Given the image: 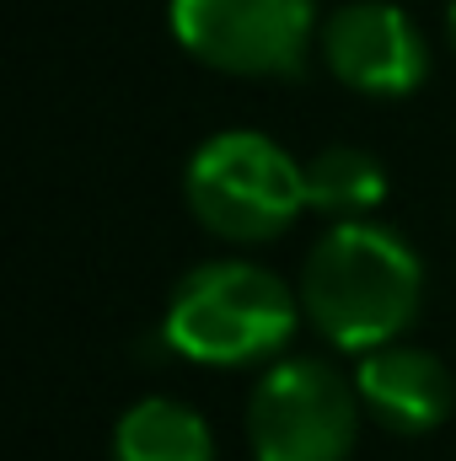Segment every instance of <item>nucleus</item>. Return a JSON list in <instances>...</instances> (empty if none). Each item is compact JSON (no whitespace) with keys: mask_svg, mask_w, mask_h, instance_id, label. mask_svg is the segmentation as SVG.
I'll return each instance as SVG.
<instances>
[{"mask_svg":"<svg viewBox=\"0 0 456 461\" xmlns=\"http://www.w3.org/2000/svg\"><path fill=\"white\" fill-rule=\"evenodd\" d=\"M301 312L339 348L397 344L424 306V263L387 226L339 221L301 263Z\"/></svg>","mask_w":456,"mask_h":461,"instance_id":"1","label":"nucleus"},{"mask_svg":"<svg viewBox=\"0 0 456 461\" xmlns=\"http://www.w3.org/2000/svg\"><path fill=\"white\" fill-rule=\"evenodd\" d=\"M301 317V295L242 258H215L199 263L178 279L172 306H167V344L194 365H258L290 344Z\"/></svg>","mask_w":456,"mask_h":461,"instance_id":"2","label":"nucleus"},{"mask_svg":"<svg viewBox=\"0 0 456 461\" xmlns=\"http://www.w3.org/2000/svg\"><path fill=\"white\" fill-rule=\"evenodd\" d=\"M183 199L194 221L221 241H274L306 210V167H296L269 134L226 129L194 150L183 172Z\"/></svg>","mask_w":456,"mask_h":461,"instance_id":"3","label":"nucleus"},{"mask_svg":"<svg viewBox=\"0 0 456 461\" xmlns=\"http://www.w3.org/2000/svg\"><path fill=\"white\" fill-rule=\"evenodd\" d=\"M360 392L328 359L274 365L247 402V440L258 461H349L360 435Z\"/></svg>","mask_w":456,"mask_h":461,"instance_id":"4","label":"nucleus"},{"mask_svg":"<svg viewBox=\"0 0 456 461\" xmlns=\"http://www.w3.org/2000/svg\"><path fill=\"white\" fill-rule=\"evenodd\" d=\"M312 27V0H172L178 43L199 65L247 81L296 76L306 65Z\"/></svg>","mask_w":456,"mask_h":461,"instance_id":"5","label":"nucleus"},{"mask_svg":"<svg viewBox=\"0 0 456 461\" xmlns=\"http://www.w3.org/2000/svg\"><path fill=\"white\" fill-rule=\"evenodd\" d=\"M323 59L343 86L365 97H408L430 76L424 32L403 5H387V0L339 5L323 27Z\"/></svg>","mask_w":456,"mask_h":461,"instance_id":"6","label":"nucleus"},{"mask_svg":"<svg viewBox=\"0 0 456 461\" xmlns=\"http://www.w3.org/2000/svg\"><path fill=\"white\" fill-rule=\"evenodd\" d=\"M354 392H360L365 413L392 435H430L456 408L451 370L430 348L414 344H381L370 354H360Z\"/></svg>","mask_w":456,"mask_h":461,"instance_id":"7","label":"nucleus"},{"mask_svg":"<svg viewBox=\"0 0 456 461\" xmlns=\"http://www.w3.org/2000/svg\"><path fill=\"white\" fill-rule=\"evenodd\" d=\"M108 461H215V435L194 408L172 397H145L123 408L114 424Z\"/></svg>","mask_w":456,"mask_h":461,"instance_id":"8","label":"nucleus"},{"mask_svg":"<svg viewBox=\"0 0 456 461\" xmlns=\"http://www.w3.org/2000/svg\"><path fill=\"white\" fill-rule=\"evenodd\" d=\"M387 199V172L360 145H328L306 161V210L328 221H365Z\"/></svg>","mask_w":456,"mask_h":461,"instance_id":"9","label":"nucleus"},{"mask_svg":"<svg viewBox=\"0 0 456 461\" xmlns=\"http://www.w3.org/2000/svg\"><path fill=\"white\" fill-rule=\"evenodd\" d=\"M446 32H451V49H456V0H451V11H446Z\"/></svg>","mask_w":456,"mask_h":461,"instance_id":"10","label":"nucleus"}]
</instances>
